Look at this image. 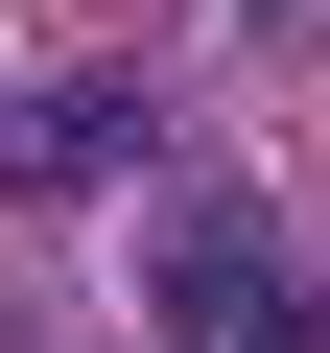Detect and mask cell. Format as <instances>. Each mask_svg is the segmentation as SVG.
I'll use <instances>...</instances> for the list:
<instances>
[{
    "mask_svg": "<svg viewBox=\"0 0 330 353\" xmlns=\"http://www.w3.org/2000/svg\"><path fill=\"white\" fill-rule=\"evenodd\" d=\"M142 306H165V353H330L260 189H142Z\"/></svg>",
    "mask_w": 330,
    "mask_h": 353,
    "instance_id": "cell-1",
    "label": "cell"
}]
</instances>
